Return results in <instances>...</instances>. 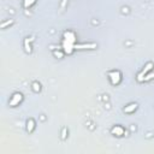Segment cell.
<instances>
[{
  "mask_svg": "<svg viewBox=\"0 0 154 154\" xmlns=\"http://www.w3.org/2000/svg\"><path fill=\"white\" fill-rule=\"evenodd\" d=\"M108 77H109L112 84H118L122 81V75H120L119 71H111L108 73Z\"/></svg>",
  "mask_w": 154,
  "mask_h": 154,
  "instance_id": "obj_1",
  "label": "cell"
},
{
  "mask_svg": "<svg viewBox=\"0 0 154 154\" xmlns=\"http://www.w3.org/2000/svg\"><path fill=\"white\" fill-rule=\"evenodd\" d=\"M22 94L20 93H16L13 96H12V99H11V101H10V103L11 105H17L18 102H20V100H22Z\"/></svg>",
  "mask_w": 154,
  "mask_h": 154,
  "instance_id": "obj_2",
  "label": "cell"
},
{
  "mask_svg": "<svg viewBox=\"0 0 154 154\" xmlns=\"http://www.w3.org/2000/svg\"><path fill=\"white\" fill-rule=\"evenodd\" d=\"M136 108H137V105L136 103H131V105H129V107L124 108V112H131L132 109H136Z\"/></svg>",
  "mask_w": 154,
  "mask_h": 154,
  "instance_id": "obj_3",
  "label": "cell"
},
{
  "mask_svg": "<svg viewBox=\"0 0 154 154\" xmlns=\"http://www.w3.org/2000/svg\"><path fill=\"white\" fill-rule=\"evenodd\" d=\"M35 2H36V0H24V7H30Z\"/></svg>",
  "mask_w": 154,
  "mask_h": 154,
  "instance_id": "obj_4",
  "label": "cell"
},
{
  "mask_svg": "<svg viewBox=\"0 0 154 154\" xmlns=\"http://www.w3.org/2000/svg\"><path fill=\"white\" fill-rule=\"evenodd\" d=\"M113 130H117V136H122L123 131H124L122 126H116V128H113Z\"/></svg>",
  "mask_w": 154,
  "mask_h": 154,
  "instance_id": "obj_5",
  "label": "cell"
}]
</instances>
